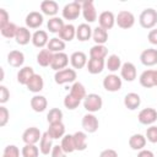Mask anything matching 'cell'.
Wrapping results in <instances>:
<instances>
[{"mask_svg":"<svg viewBox=\"0 0 157 157\" xmlns=\"http://www.w3.org/2000/svg\"><path fill=\"white\" fill-rule=\"evenodd\" d=\"M139 21H140L141 27L146 29L153 28L155 25L157 23V11L153 9H145L140 15Z\"/></svg>","mask_w":157,"mask_h":157,"instance_id":"cell-1","label":"cell"},{"mask_svg":"<svg viewBox=\"0 0 157 157\" xmlns=\"http://www.w3.org/2000/svg\"><path fill=\"white\" fill-rule=\"evenodd\" d=\"M82 11V5L78 1H72L66 4L63 9V17L65 20H76Z\"/></svg>","mask_w":157,"mask_h":157,"instance_id":"cell-2","label":"cell"},{"mask_svg":"<svg viewBox=\"0 0 157 157\" xmlns=\"http://www.w3.org/2000/svg\"><path fill=\"white\" fill-rule=\"evenodd\" d=\"M103 105V101L101 98V96L96 94V93H90L86 96L85 102H83V107L87 112H98Z\"/></svg>","mask_w":157,"mask_h":157,"instance_id":"cell-3","label":"cell"},{"mask_svg":"<svg viewBox=\"0 0 157 157\" xmlns=\"http://www.w3.org/2000/svg\"><path fill=\"white\" fill-rule=\"evenodd\" d=\"M115 22H117V25H118L120 28H123V29H129V28H131V27L134 26V23H135V16H134L130 11L121 10V11L118 13V16H117Z\"/></svg>","mask_w":157,"mask_h":157,"instance_id":"cell-4","label":"cell"},{"mask_svg":"<svg viewBox=\"0 0 157 157\" xmlns=\"http://www.w3.org/2000/svg\"><path fill=\"white\" fill-rule=\"evenodd\" d=\"M54 80L58 85H64V83H70L76 80V71L74 69H64L60 71L55 72Z\"/></svg>","mask_w":157,"mask_h":157,"instance_id":"cell-5","label":"cell"},{"mask_svg":"<svg viewBox=\"0 0 157 157\" xmlns=\"http://www.w3.org/2000/svg\"><path fill=\"white\" fill-rule=\"evenodd\" d=\"M42 135H43V134L39 131L38 128L31 126V128H28V129H26V130L23 131V134H22V140H23V142L27 144V145H36L38 141H40Z\"/></svg>","mask_w":157,"mask_h":157,"instance_id":"cell-6","label":"cell"},{"mask_svg":"<svg viewBox=\"0 0 157 157\" xmlns=\"http://www.w3.org/2000/svg\"><path fill=\"white\" fill-rule=\"evenodd\" d=\"M103 87L108 92H117L121 88V78L118 75H108L103 80Z\"/></svg>","mask_w":157,"mask_h":157,"instance_id":"cell-7","label":"cell"},{"mask_svg":"<svg viewBox=\"0 0 157 157\" xmlns=\"http://www.w3.org/2000/svg\"><path fill=\"white\" fill-rule=\"evenodd\" d=\"M81 5H82V15H83V18L87 22H94L96 18H97V11L94 9L93 1L92 0H86V1H82Z\"/></svg>","mask_w":157,"mask_h":157,"instance_id":"cell-8","label":"cell"},{"mask_svg":"<svg viewBox=\"0 0 157 157\" xmlns=\"http://www.w3.org/2000/svg\"><path fill=\"white\" fill-rule=\"evenodd\" d=\"M137 119L141 124L144 125H150V124H153L156 120H157V112L156 109L153 108H145L142 109L139 115H137Z\"/></svg>","mask_w":157,"mask_h":157,"instance_id":"cell-9","label":"cell"},{"mask_svg":"<svg viewBox=\"0 0 157 157\" xmlns=\"http://www.w3.org/2000/svg\"><path fill=\"white\" fill-rule=\"evenodd\" d=\"M98 126H99L98 119L93 114L83 115V118H82V128L85 129V131H87L90 134H93V132H96L98 130Z\"/></svg>","mask_w":157,"mask_h":157,"instance_id":"cell-10","label":"cell"},{"mask_svg":"<svg viewBox=\"0 0 157 157\" xmlns=\"http://www.w3.org/2000/svg\"><path fill=\"white\" fill-rule=\"evenodd\" d=\"M98 22H99V27L103 29H110L113 28L114 23H115V16L112 11H103L99 17H98Z\"/></svg>","mask_w":157,"mask_h":157,"instance_id":"cell-11","label":"cell"},{"mask_svg":"<svg viewBox=\"0 0 157 157\" xmlns=\"http://www.w3.org/2000/svg\"><path fill=\"white\" fill-rule=\"evenodd\" d=\"M67 64H69V56L65 53H63V52L55 53L53 56V61H52L50 67L55 71H60V70H64Z\"/></svg>","mask_w":157,"mask_h":157,"instance_id":"cell-12","label":"cell"},{"mask_svg":"<svg viewBox=\"0 0 157 157\" xmlns=\"http://www.w3.org/2000/svg\"><path fill=\"white\" fill-rule=\"evenodd\" d=\"M140 60L145 66H153L157 64V50L156 49H145L141 55Z\"/></svg>","mask_w":157,"mask_h":157,"instance_id":"cell-13","label":"cell"},{"mask_svg":"<svg viewBox=\"0 0 157 157\" xmlns=\"http://www.w3.org/2000/svg\"><path fill=\"white\" fill-rule=\"evenodd\" d=\"M120 74H121V77L125 81L131 82L136 78V67L132 63H125V64L121 65Z\"/></svg>","mask_w":157,"mask_h":157,"instance_id":"cell-14","label":"cell"},{"mask_svg":"<svg viewBox=\"0 0 157 157\" xmlns=\"http://www.w3.org/2000/svg\"><path fill=\"white\" fill-rule=\"evenodd\" d=\"M7 63L12 66V67H20L23 65L25 63V55L22 52L18 50H11L7 54Z\"/></svg>","mask_w":157,"mask_h":157,"instance_id":"cell-15","label":"cell"},{"mask_svg":"<svg viewBox=\"0 0 157 157\" xmlns=\"http://www.w3.org/2000/svg\"><path fill=\"white\" fill-rule=\"evenodd\" d=\"M70 63L74 69H82L87 64V55L83 52H75L70 56Z\"/></svg>","mask_w":157,"mask_h":157,"instance_id":"cell-16","label":"cell"},{"mask_svg":"<svg viewBox=\"0 0 157 157\" xmlns=\"http://www.w3.org/2000/svg\"><path fill=\"white\" fill-rule=\"evenodd\" d=\"M141 104V98L137 93H128L125 97H124V105L129 109V110H135L140 107Z\"/></svg>","mask_w":157,"mask_h":157,"instance_id":"cell-17","label":"cell"},{"mask_svg":"<svg viewBox=\"0 0 157 157\" xmlns=\"http://www.w3.org/2000/svg\"><path fill=\"white\" fill-rule=\"evenodd\" d=\"M42 23H43V15L37 11H32L26 16V25L29 28H38L39 26H42Z\"/></svg>","mask_w":157,"mask_h":157,"instance_id":"cell-18","label":"cell"},{"mask_svg":"<svg viewBox=\"0 0 157 157\" xmlns=\"http://www.w3.org/2000/svg\"><path fill=\"white\" fill-rule=\"evenodd\" d=\"M43 86H44V81H43V77L38 74H34L32 76V78L28 81L27 83V88L28 91L33 92V93H38L43 90Z\"/></svg>","mask_w":157,"mask_h":157,"instance_id":"cell-19","label":"cell"},{"mask_svg":"<svg viewBox=\"0 0 157 157\" xmlns=\"http://www.w3.org/2000/svg\"><path fill=\"white\" fill-rule=\"evenodd\" d=\"M40 10L44 15L54 16L59 11V5L53 0H44L40 2Z\"/></svg>","mask_w":157,"mask_h":157,"instance_id":"cell-20","label":"cell"},{"mask_svg":"<svg viewBox=\"0 0 157 157\" xmlns=\"http://www.w3.org/2000/svg\"><path fill=\"white\" fill-rule=\"evenodd\" d=\"M104 69V59H93L91 58L87 63V70L92 75L101 74Z\"/></svg>","mask_w":157,"mask_h":157,"instance_id":"cell-21","label":"cell"},{"mask_svg":"<svg viewBox=\"0 0 157 157\" xmlns=\"http://www.w3.org/2000/svg\"><path fill=\"white\" fill-rule=\"evenodd\" d=\"M48 135L52 137V139H59V137H63L64 134H65V126L61 121L59 123H54V124H49V128L47 130Z\"/></svg>","mask_w":157,"mask_h":157,"instance_id":"cell-22","label":"cell"},{"mask_svg":"<svg viewBox=\"0 0 157 157\" xmlns=\"http://www.w3.org/2000/svg\"><path fill=\"white\" fill-rule=\"evenodd\" d=\"M32 43L37 48H43L45 44L48 45V43H49V40H48V33L45 31H42V29L34 32V34L32 36Z\"/></svg>","mask_w":157,"mask_h":157,"instance_id":"cell-23","label":"cell"},{"mask_svg":"<svg viewBox=\"0 0 157 157\" xmlns=\"http://www.w3.org/2000/svg\"><path fill=\"white\" fill-rule=\"evenodd\" d=\"M53 139L48 135V132L45 131L43 135H42V139L39 141V151L42 155H49L53 150Z\"/></svg>","mask_w":157,"mask_h":157,"instance_id":"cell-24","label":"cell"},{"mask_svg":"<svg viewBox=\"0 0 157 157\" xmlns=\"http://www.w3.org/2000/svg\"><path fill=\"white\" fill-rule=\"evenodd\" d=\"M33 75H34L33 69L29 67V66H25V67H22V69L17 72V82H18L20 85L27 86L28 81L32 78Z\"/></svg>","mask_w":157,"mask_h":157,"instance_id":"cell-25","label":"cell"},{"mask_svg":"<svg viewBox=\"0 0 157 157\" xmlns=\"http://www.w3.org/2000/svg\"><path fill=\"white\" fill-rule=\"evenodd\" d=\"M47 105H48V102H47L44 96H34V97L31 98V107L37 113L44 112Z\"/></svg>","mask_w":157,"mask_h":157,"instance_id":"cell-26","label":"cell"},{"mask_svg":"<svg viewBox=\"0 0 157 157\" xmlns=\"http://www.w3.org/2000/svg\"><path fill=\"white\" fill-rule=\"evenodd\" d=\"M53 56L54 54L52 52H49L48 49H42L38 55H37V63L43 66V67H47L49 65H52V61H53Z\"/></svg>","mask_w":157,"mask_h":157,"instance_id":"cell-27","label":"cell"},{"mask_svg":"<svg viewBox=\"0 0 157 157\" xmlns=\"http://www.w3.org/2000/svg\"><path fill=\"white\" fill-rule=\"evenodd\" d=\"M74 144L76 151H85L87 148V135L82 131H77L74 135Z\"/></svg>","mask_w":157,"mask_h":157,"instance_id":"cell-28","label":"cell"},{"mask_svg":"<svg viewBox=\"0 0 157 157\" xmlns=\"http://www.w3.org/2000/svg\"><path fill=\"white\" fill-rule=\"evenodd\" d=\"M16 43L20 45H26L27 43H29V40H32V36L31 32L26 28V27H18V31L16 33Z\"/></svg>","mask_w":157,"mask_h":157,"instance_id":"cell-29","label":"cell"},{"mask_svg":"<svg viewBox=\"0 0 157 157\" xmlns=\"http://www.w3.org/2000/svg\"><path fill=\"white\" fill-rule=\"evenodd\" d=\"M140 83L145 88L155 86V70H146L140 76Z\"/></svg>","mask_w":157,"mask_h":157,"instance_id":"cell-30","label":"cell"},{"mask_svg":"<svg viewBox=\"0 0 157 157\" xmlns=\"http://www.w3.org/2000/svg\"><path fill=\"white\" fill-rule=\"evenodd\" d=\"M146 145V137L141 134H134L130 139H129V146L134 150V151H137V150H142Z\"/></svg>","mask_w":157,"mask_h":157,"instance_id":"cell-31","label":"cell"},{"mask_svg":"<svg viewBox=\"0 0 157 157\" xmlns=\"http://www.w3.org/2000/svg\"><path fill=\"white\" fill-rule=\"evenodd\" d=\"M91 36H92V28L88 25L81 23L77 27V29H76V37H77L78 40L86 42V40H88L91 38Z\"/></svg>","mask_w":157,"mask_h":157,"instance_id":"cell-32","label":"cell"},{"mask_svg":"<svg viewBox=\"0 0 157 157\" xmlns=\"http://www.w3.org/2000/svg\"><path fill=\"white\" fill-rule=\"evenodd\" d=\"M76 36V28L72 25H65L63 29L59 32V38L64 42H70Z\"/></svg>","mask_w":157,"mask_h":157,"instance_id":"cell-33","label":"cell"},{"mask_svg":"<svg viewBox=\"0 0 157 157\" xmlns=\"http://www.w3.org/2000/svg\"><path fill=\"white\" fill-rule=\"evenodd\" d=\"M64 49H65V42L64 40H61L60 38L49 39V43H48V50L49 52L55 54V53H61Z\"/></svg>","mask_w":157,"mask_h":157,"instance_id":"cell-34","label":"cell"},{"mask_svg":"<svg viewBox=\"0 0 157 157\" xmlns=\"http://www.w3.org/2000/svg\"><path fill=\"white\" fill-rule=\"evenodd\" d=\"M92 36H93V40H94V43L98 44V45H103V44L108 40V32H107L105 29L101 28V27L94 28Z\"/></svg>","mask_w":157,"mask_h":157,"instance_id":"cell-35","label":"cell"},{"mask_svg":"<svg viewBox=\"0 0 157 157\" xmlns=\"http://www.w3.org/2000/svg\"><path fill=\"white\" fill-rule=\"evenodd\" d=\"M64 26H65L64 21L61 18H59V17H53L47 23V27H48L49 32H52V33H59L63 29Z\"/></svg>","mask_w":157,"mask_h":157,"instance_id":"cell-36","label":"cell"},{"mask_svg":"<svg viewBox=\"0 0 157 157\" xmlns=\"http://www.w3.org/2000/svg\"><path fill=\"white\" fill-rule=\"evenodd\" d=\"M108 54V49L104 45H93L90 50V56L93 59H104Z\"/></svg>","mask_w":157,"mask_h":157,"instance_id":"cell-37","label":"cell"},{"mask_svg":"<svg viewBox=\"0 0 157 157\" xmlns=\"http://www.w3.org/2000/svg\"><path fill=\"white\" fill-rule=\"evenodd\" d=\"M70 94L71 96H74L75 98H77V99H82V98H86V88H85V86L81 83V82H75L74 85H72V87H71V90H70Z\"/></svg>","mask_w":157,"mask_h":157,"instance_id":"cell-38","label":"cell"},{"mask_svg":"<svg viewBox=\"0 0 157 157\" xmlns=\"http://www.w3.org/2000/svg\"><path fill=\"white\" fill-rule=\"evenodd\" d=\"M61 148L64 150L65 153H71L75 150V144H74V136L72 135H65L61 139Z\"/></svg>","mask_w":157,"mask_h":157,"instance_id":"cell-39","label":"cell"},{"mask_svg":"<svg viewBox=\"0 0 157 157\" xmlns=\"http://www.w3.org/2000/svg\"><path fill=\"white\" fill-rule=\"evenodd\" d=\"M17 31H18V27L12 22H9L5 27L0 28V32L5 38H15Z\"/></svg>","mask_w":157,"mask_h":157,"instance_id":"cell-40","label":"cell"},{"mask_svg":"<svg viewBox=\"0 0 157 157\" xmlns=\"http://www.w3.org/2000/svg\"><path fill=\"white\" fill-rule=\"evenodd\" d=\"M63 119V112L59 108H52L47 115V120L49 124H54V123H59Z\"/></svg>","mask_w":157,"mask_h":157,"instance_id":"cell-41","label":"cell"},{"mask_svg":"<svg viewBox=\"0 0 157 157\" xmlns=\"http://www.w3.org/2000/svg\"><path fill=\"white\" fill-rule=\"evenodd\" d=\"M107 67L110 71H117L118 69H121V60L118 55L112 54L107 60Z\"/></svg>","mask_w":157,"mask_h":157,"instance_id":"cell-42","label":"cell"},{"mask_svg":"<svg viewBox=\"0 0 157 157\" xmlns=\"http://www.w3.org/2000/svg\"><path fill=\"white\" fill-rule=\"evenodd\" d=\"M39 148L36 145H25L22 147V157H38Z\"/></svg>","mask_w":157,"mask_h":157,"instance_id":"cell-43","label":"cell"},{"mask_svg":"<svg viewBox=\"0 0 157 157\" xmlns=\"http://www.w3.org/2000/svg\"><path fill=\"white\" fill-rule=\"evenodd\" d=\"M80 99H77V98H75L74 96H71L70 93L65 97V99H64V105L67 108V109H70V110H74V109H76L77 107H78V104H80Z\"/></svg>","mask_w":157,"mask_h":157,"instance_id":"cell-44","label":"cell"},{"mask_svg":"<svg viewBox=\"0 0 157 157\" xmlns=\"http://www.w3.org/2000/svg\"><path fill=\"white\" fill-rule=\"evenodd\" d=\"M2 157H20V151L15 145H9L5 147Z\"/></svg>","mask_w":157,"mask_h":157,"instance_id":"cell-45","label":"cell"},{"mask_svg":"<svg viewBox=\"0 0 157 157\" xmlns=\"http://www.w3.org/2000/svg\"><path fill=\"white\" fill-rule=\"evenodd\" d=\"M146 137L150 142L157 144V126H150L146 130Z\"/></svg>","mask_w":157,"mask_h":157,"instance_id":"cell-46","label":"cell"},{"mask_svg":"<svg viewBox=\"0 0 157 157\" xmlns=\"http://www.w3.org/2000/svg\"><path fill=\"white\" fill-rule=\"evenodd\" d=\"M9 118H10L9 110H7L5 107H0V126H1V128L7 124Z\"/></svg>","mask_w":157,"mask_h":157,"instance_id":"cell-47","label":"cell"},{"mask_svg":"<svg viewBox=\"0 0 157 157\" xmlns=\"http://www.w3.org/2000/svg\"><path fill=\"white\" fill-rule=\"evenodd\" d=\"M9 98H10V92H9V90L5 87V86H0V103L1 104H4V103H6L7 101H9Z\"/></svg>","mask_w":157,"mask_h":157,"instance_id":"cell-48","label":"cell"},{"mask_svg":"<svg viewBox=\"0 0 157 157\" xmlns=\"http://www.w3.org/2000/svg\"><path fill=\"white\" fill-rule=\"evenodd\" d=\"M9 13L5 9H0V28L5 27L9 23Z\"/></svg>","mask_w":157,"mask_h":157,"instance_id":"cell-49","label":"cell"},{"mask_svg":"<svg viewBox=\"0 0 157 157\" xmlns=\"http://www.w3.org/2000/svg\"><path fill=\"white\" fill-rule=\"evenodd\" d=\"M50 153H52V157H66V153L64 152V150L59 145L53 146V150Z\"/></svg>","mask_w":157,"mask_h":157,"instance_id":"cell-50","label":"cell"},{"mask_svg":"<svg viewBox=\"0 0 157 157\" xmlns=\"http://www.w3.org/2000/svg\"><path fill=\"white\" fill-rule=\"evenodd\" d=\"M99 157H118V153L113 148H107V150H103L101 152Z\"/></svg>","mask_w":157,"mask_h":157,"instance_id":"cell-51","label":"cell"},{"mask_svg":"<svg viewBox=\"0 0 157 157\" xmlns=\"http://www.w3.org/2000/svg\"><path fill=\"white\" fill-rule=\"evenodd\" d=\"M147 38H148V42H150L151 44L157 45V29H151V31L148 32Z\"/></svg>","mask_w":157,"mask_h":157,"instance_id":"cell-52","label":"cell"},{"mask_svg":"<svg viewBox=\"0 0 157 157\" xmlns=\"http://www.w3.org/2000/svg\"><path fill=\"white\" fill-rule=\"evenodd\" d=\"M137 157H155V156H153V153H152L151 151H148V150H141V151L139 152Z\"/></svg>","mask_w":157,"mask_h":157,"instance_id":"cell-53","label":"cell"},{"mask_svg":"<svg viewBox=\"0 0 157 157\" xmlns=\"http://www.w3.org/2000/svg\"><path fill=\"white\" fill-rule=\"evenodd\" d=\"M1 80H4V69L2 67H0V81Z\"/></svg>","mask_w":157,"mask_h":157,"instance_id":"cell-54","label":"cell"},{"mask_svg":"<svg viewBox=\"0 0 157 157\" xmlns=\"http://www.w3.org/2000/svg\"><path fill=\"white\" fill-rule=\"evenodd\" d=\"M155 86H157V70H155Z\"/></svg>","mask_w":157,"mask_h":157,"instance_id":"cell-55","label":"cell"}]
</instances>
